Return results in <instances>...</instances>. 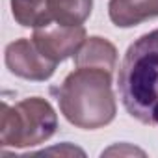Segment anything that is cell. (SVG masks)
<instances>
[{
	"label": "cell",
	"mask_w": 158,
	"mask_h": 158,
	"mask_svg": "<svg viewBox=\"0 0 158 158\" xmlns=\"http://www.w3.org/2000/svg\"><path fill=\"white\" fill-rule=\"evenodd\" d=\"M117 82L125 110L139 123L158 127V30L128 47Z\"/></svg>",
	"instance_id": "1"
},
{
	"label": "cell",
	"mask_w": 158,
	"mask_h": 158,
	"mask_svg": "<svg viewBox=\"0 0 158 158\" xmlns=\"http://www.w3.org/2000/svg\"><path fill=\"white\" fill-rule=\"evenodd\" d=\"M54 93L65 119L78 128L95 130L115 117L117 106L108 71L76 67Z\"/></svg>",
	"instance_id": "2"
},
{
	"label": "cell",
	"mask_w": 158,
	"mask_h": 158,
	"mask_svg": "<svg viewBox=\"0 0 158 158\" xmlns=\"http://www.w3.org/2000/svg\"><path fill=\"white\" fill-rule=\"evenodd\" d=\"M58 117L48 101L41 97L23 99L10 106L2 102L0 143L2 147H32L54 136Z\"/></svg>",
	"instance_id": "3"
},
{
	"label": "cell",
	"mask_w": 158,
	"mask_h": 158,
	"mask_svg": "<svg viewBox=\"0 0 158 158\" xmlns=\"http://www.w3.org/2000/svg\"><path fill=\"white\" fill-rule=\"evenodd\" d=\"M32 41L35 47L54 63H60L67 60L69 56H74L86 41V30L82 24L69 26L61 23H48L45 26L35 28Z\"/></svg>",
	"instance_id": "4"
},
{
	"label": "cell",
	"mask_w": 158,
	"mask_h": 158,
	"mask_svg": "<svg viewBox=\"0 0 158 158\" xmlns=\"http://www.w3.org/2000/svg\"><path fill=\"white\" fill-rule=\"evenodd\" d=\"M6 65L8 69L24 80L43 82L54 74L56 65L35 47L32 39H17L6 47Z\"/></svg>",
	"instance_id": "5"
},
{
	"label": "cell",
	"mask_w": 158,
	"mask_h": 158,
	"mask_svg": "<svg viewBox=\"0 0 158 158\" xmlns=\"http://www.w3.org/2000/svg\"><path fill=\"white\" fill-rule=\"evenodd\" d=\"M108 13L115 26L130 28L158 17V0H110Z\"/></svg>",
	"instance_id": "6"
},
{
	"label": "cell",
	"mask_w": 158,
	"mask_h": 158,
	"mask_svg": "<svg viewBox=\"0 0 158 158\" xmlns=\"http://www.w3.org/2000/svg\"><path fill=\"white\" fill-rule=\"evenodd\" d=\"M117 61L115 47L104 37H89L74 54V67H89V69H102L114 73Z\"/></svg>",
	"instance_id": "7"
},
{
	"label": "cell",
	"mask_w": 158,
	"mask_h": 158,
	"mask_svg": "<svg viewBox=\"0 0 158 158\" xmlns=\"http://www.w3.org/2000/svg\"><path fill=\"white\" fill-rule=\"evenodd\" d=\"M11 13L21 26L39 28L52 23L48 0H11Z\"/></svg>",
	"instance_id": "8"
},
{
	"label": "cell",
	"mask_w": 158,
	"mask_h": 158,
	"mask_svg": "<svg viewBox=\"0 0 158 158\" xmlns=\"http://www.w3.org/2000/svg\"><path fill=\"white\" fill-rule=\"evenodd\" d=\"M52 19L61 24H82L93 10V0H48Z\"/></svg>",
	"instance_id": "9"
},
{
	"label": "cell",
	"mask_w": 158,
	"mask_h": 158,
	"mask_svg": "<svg viewBox=\"0 0 158 158\" xmlns=\"http://www.w3.org/2000/svg\"><path fill=\"white\" fill-rule=\"evenodd\" d=\"M114 152H130V154H143V151H139V149H132V147H125V149H121V147H112V149H108V151H104L102 154H114Z\"/></svg>",
	"instance_id": "10"
}]
</instances>
